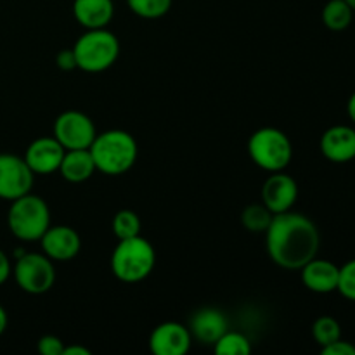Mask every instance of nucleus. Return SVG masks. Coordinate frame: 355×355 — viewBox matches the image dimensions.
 Listing matches in <instances>:
<instances>
[{"mask_svg":"<svg viewBox=\"0 0 355 355\" xmlns=\"http://www.w3.org/2000/svg\"><path fill=\"white\" fill-rule=\"evenodd\" d=\"M321 153L331 163H349L355 159V128L349 125L329 127L321 137Z\"/></svg>","mask_w":355,"mask_h":355,"instance_id":"4468645a","label":"nucleus"},{"mask_svg":"<svg viewBox=\"0 0 355 355\" xmlns=\"http://www.w3.org/2000/svg\"><path fill=\"white\" fill-rule=\"evenodd\" d=\"M191 331L180 322H162L149 336V349L155 355H186L191 349Z\"/></svg>","mask_w":355,"mask_h":355,"instance_id":"9d476101","label":"nucleus"},{"mask_svg":"<svg viewBox=\"0 0 355 355\" xmlns=\"http://www.w3.org/2000/svg\"><path fill=\"white\" fill-rule=\"evenodd\" d=\"M64 343H62L61 338L54 335H45L38 340V352L42 355H62L64 352Z\"/></svg>","mask_w":355,"mask_h":355,"instance_id":"a878e982","label":"nucleus"},{"mask_svg":"<svg viewBox=\"0 0 355 355\" xmlns=\"http://www.w3.org/2000/svg\"><path fill=\"white\" fill-rule=\"evenodd\" d=\"M42 250L52 262H68L82 250V238L68 225H51L40 238Z\"/></svg>","mask_w":355,"mask_h":355,"instance_id":"9b49d317","label":"nucleus"},{"mask_svg":"<svg viewBox=\"0 0 355 355\" xmlns=\"http://www.w3.org/2000/svg\"><path fill=\"white\" fill-rule=\"evenodd\" d=\"M345 2L349 3L350 7H352V10H354V12H355V0H345Z\"/></svg>","mask_w":355,"mask_h":355,"instance_id":"473e14b6","label":"nucleus"},{"mask_svg":"<svg viewBox=\"0 0 355 355\" xmlns=\"http://www.w3.org/2000/svg\"><path fill=\"white\" fill-rule=\"evenodd\" d=\"M266 246L276 266L300 270L315 259L321 246V234L314 222L297 211H283L272 217L266 231Z\"/></svg>","mask_w":355,"mask_h":355,"instance_id":"f257e3e1","label":"nucleus"},{"mask_svg":"<svg viewBox=\"0 0 355 355\" xmlns=\"http://www.w3.org/2000/svg\"><path fill=\"white\" fill-rule=\"evenodd\" d=\"M55 64L62 71H71L76 68V55L73 52V49H62L61 52L55 58Z\"/></svg>","mask_w":355,"mask_h":355,"instance_id":"cd10ccee","label":"nucleus"},{"mask_svg":"<svg viewBox=\"0 0 355 355\" xmlns=\"http://www.w3.org/2000/svg\"><path fill=\"white\" fill-rule=\"evenodd\" d=\"M96 135V125L90 120V116H87L82 111H64L54 121V137L66 151L68 149H89Z\"/></svg>","mask_w":355,"mask_h":355,"instance_id":"6e6552de","label":"nucleus"},{"mask_svg":"<svg viewBox=\"0 0 355 355\" xmlns=\"http://www.w3.org/2000/svg\"><path fill=\"white\" fill-rule=\"evenodd\" d=\"M7 225L19 241H40L51 227V210L40 196L28 193L10 201Z\"/></svg>","mask_w":355,"mask_h":355,"instance_id":"20e7f679","label":"nucleus"},{"mask_svg":"<svg viewBox=\"0 0 355 355\" xmlns=\"http://www.w3.org/2000/svg\"><path fill=\"white\" fill-rule=\"evenodd\" d=\"M12 276L23 291L30 295H44L54 286L55 267L45 253L24 252L16 259Z\"/></svg>","mask_w":355,"mask_h":355,"instance_id":"0eeeda50","label":"nucleus"},{"mask_svg":"<svg viewBox=\"0 0 355 355\" xmlns=\"http://www.w3.org/2000/svg\"><path fill=\"white\" fill-rule=\"evenodd\" d=\"M89 149L96 168L106 175H123L135 165L139 155L134 135L120 128L97 134Z\"/></svg>","mask_w":355,"mask_h":355,"instance_id":"f03ea898","label":"nucleus"},{"mask_svg":"<svg viewBox=\"0 0 355 355\" xmlns=\"http://www.w3.org/2000/svg\"><path fill=\"white\" fill-rule=\"evenodd\" d=\"M128 9L144 19H158L163 17L172 7V0H127Z\"/></svg>","mask_w":355,"mask_h":355,"instance_id":"b1692460","label":"nucleus"},{"mask_svg":"<svg viewBox=\"0 0 355 355\" xmlns=\"http://www.w3.org/2000/svg\"><path fill=\"white\" fill-rule=\"evenodd\" d=\"M312 336H314L315 343L321 345L322 349V347L342 338V326L331 315H321L312 324Z\"/></svg>","mask_w":355,"mask_h":355,"instance_id":"4be33fe9","label":"nucleus"},{"mask_svg":"<svg viewBox=\"0 0 355 355\" xmlns=\"http://www.w3.org/2000/svg\"><path fill=\"white\" fill-rule=\"evenodd\" d=\"M66 149L59 144L58 139L52 137H38L28 146L24 153V162L31 168L35 175H49L52 172H58L59 165L62 162Z\"/></svg>","mask_w":355,"mask_h":355,"instance_id":"ddd939ff","label":"nucleus"},{"mask_svg":"<svg viewBox=\"0 0 355 355\" xmlns=\"http://www.w3.org/2000/svg\"><path fill=\"white\" fill-rule=\"evenodd\" d=\"M342 297L347 300L355 302V259L349 260L340 267V277H338V288H336Z\"/></svg>","mask_w":355,"mask_h":355,"instance_id":"393cba45","label":"nucleus"},{"mask_svg":"<svg viewBox=\"0 0 355 355\" xmlns=\"http://www.w3.org/2000/svg\"><path fill=\"white\" fill-rule=\"evenodd\" d=\"M58 172L61 173L62 179L71 184L89 180L94 175V172H97L90 149H68L62 156Z\"/></svg>","mask_w":355,"mask_h":355,"instance_id":"a211bd4d","label":"nucleus"},{"mask_svg":"<svg viewBox=\"0 0 355 355\" xmlns=\"http://www.w3.org/2000/svg\"><path fill=\"white\" fill-rule=\"evenodd\" d=\"M248 155L257 166L267 172H283L293 158V146L283 130L259 128L248 139Z\"/></svg>","mask_w":355,"mask_h":355,"instance_id":"423d86ee","label":"nucleus"},{"mask_svg":"<svg viewBox=\"0 0 355 355\" xmlns=\"http://www.w3.org/2000/svg\"><path fill=\"white\" fill-rule=\"evenodd\" d=\"M62 355H90V350L82 345H66Z\"/></svg>","mask_w":355,"mask_h":355,"instance_id":"c756f323","label":"nucleus"},{"mask_svg":"<svg viewBox=\"0 0 355 355\" xmlns=\"http://www.w3.org/2000/svg\"><path fill=\"white\" fill-rule=\"evenodd\" d=\"M298 200V184L291 175L284 172H272L263 182L262 203L276 214L290 211Z\"/></svg>","mask_w":355,"mask_h":355,"instance_id":"f8f14e48","label":"nucleus"},{"mask_svg":"<svg viewBox=\"0 0 355 355\" xmlns=\"http://www.w3.org/2000/svg\"><path fill=\"white\" fill-rule=\"evenodd\" d=\"M347 114H349L350 120L355 123V92L350 96L349 103H347Z\"/></svg>","mask_w":355,"mask_h":355,"instance_id":"7c9ffc66","label":"nucleus"},{"mask_svg":"<svg viewBox=\"0 0 355 355\" xmlns=\"http://www.w3.org/2000/svg\"><path fill=\"white\" fill-rule=\"evenodd\" d=\"M274 214L266 207L263 203H252L243 210L241 214V224L245 225L246 231L259 234V232H266L267 227L272 222Z\"/></svg>","mask_w":355,"mask_h":355,"instance_id":"aec40b11","label":"nucleus"},{"mask_svg":"<svg viewBox=\"0 0 355 355\" xmlns=\"http://www.w3.org/2000/svg\"><path fill=\"white\" fill-rule=\"evenodd\" d=\"M217 355H250L252 354V343L248 336L239 331H225L217 343L214 345Z\"/></svg>","mask_w":355,"mask_h":355,"instance_id":"412c9836","label":"nucleus"},{"mask_svg":"<svg viewBox=\"0 0 355 355\" xmlns=\"http://www.w3.org/2000/svg\"><path fill=\"white\" fill-rule=\"evenodd\" d=\"M10 274H12V266H10L9 257L0 250V286L9 279Z\"/></svg>","mask_w":355,"mask_h":355,"instance_id":"c85d7f7f","label":"nucleus"},{"mask_svg":"<svg viewBox=\"0 0 355 355\" xmlns=\"http://www.w3.org/2000/svg\"><path fill=\"white\" fill-rule=\"evenodd\" d=\"M354 10L345 0H329L322 9V23L331 31H343L352 24Z\"/></svg>","mask_w":355,"mask_h":355,"instance_id":"6ab92c4d","label":"nucleus"},{"mask_svg":"<svg viewBox=\"0 0 355 355\" xmlns=\"http://www.w3.org/2000/svg\"><path fill=\"white\" fill-rule=\"evenodd\" d=\"M113 14V0H73V16L87 30L106 28Z\"/></svg>","mask_w":355,"mask_h":355,"instance_id":"f3484780","label":"nucleus"},{"mask_svg":"<svg viewBox=\"0 0 355 355\" xmlns=\"http://www.w3.org/2000/svg\"><path fill=\"white\" fill-rule=\"evenodd\" d=\"M322 355H355V345L347 342V340H336V342L329 343V345L322 347Z\"/></svg>","mask_w":355,"mask_h":355,"instance_id":"bb28decb","label":"nucleus"},{"mask_svg":"<svg viewBox=\"0 0 355 355\" xmlns=\"http://www.w3.org/2000/svg\"><path fill=\"white\" fill-rule=\"evenodd\" d=\"M302 283L314 293H333L338 288L340 267L324 259H312L302 267Z\"/></svg>","mask_w":355,"mask_h":355,"instance_id":"2eb2a0df","label":"nucleus"},{"mask_svg":"<svg viewBox=\"0 0 355 355\" xmlns=\"http://www.w3.org/2000/svg\"><path fill=\"white\" fill-rule=\"evenodd\" d=\"M189 331L193 338L205 345H215L217 340L227 331V319L218 309L205 307L194 312L191 318Z\"/></svg>","mask_w":355,"mask_h":355,"instance_id":"dca6fc26","label":"nucleus"},{"mask_svg":"<svg viewBox=\"0 0 355 355\" xmlns=\"http://www.w3.org/2000/svg\"><path fill=\"white\" fill-rule=\"evenodd\" d=\"M113 227L114 236L120 239H128V238H135V236L141 234V218L135 211L132 210H120L116 215L113 217Z\"/></svg>","mask_w":355,"mask_h":355,"instance_id":"5701e85b","label":"nucleus"},{"mask_svg":"<svg viewBox=\"0 0 355 355\" xmlns=\"http://www.w3.org/2000/svg\"><path fill=\"white\" fill-rule=\"evenodd\" d=\"M35 173L24 158L0 153V200L14 201L31 193Z\"/></svg>","mask_w":355,"mask_h":355,"instance_id":"1a4fd4ad","label":"nucleus"},{"mask_svg":"<svg viewBox=\"0 0 355 355\" xmlns=\"http://www.w3.org/2000/svg\"><path fill=\"white\" fill-rule=\"evenodd\" d=\"M156 252L151 243L141 234L135 238L120 239L111 255V272L121 283H139L153 272Z\"/></svg>","mask_w":355,"mask_h":355,"instance_id":"7ed1b4c3","label":"nucleus"},{"mask_svg":"<svg viewBox=\"0 0 355 355\" xmlns=\"http://www.w3.org/2000/svg\"><path fill=\"white\" fill-rule=\"evenodd\" d=\"M7 322H9V319H7V312L6 309L0 305V336H2L3 331L7 329Z\"/></svg>","mask_w":355,"mask_h":355,"instance_id":"2f4dec72","label":"nucleus"},{"mask_svg":"<svg viewBox=\"0 0 355 355\" xmlns=\"http://www.w3.org/2000/svg\"><path fill=\"white\" fill-rule=\"evenodd\" d=\"M73 52L76 55V68L87 73H101L116 62L120 55V42L116 35L106 28L87 30L76 40Z\"/></svg>","mask_w":355,"mask_h":355,"instance_id":"39448f33","label":"nucleus"}]
</instances>
